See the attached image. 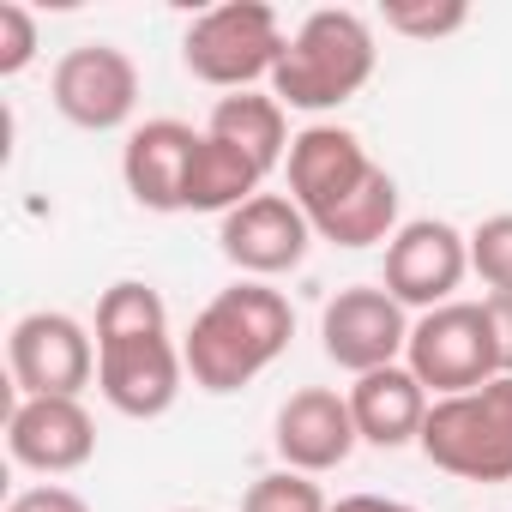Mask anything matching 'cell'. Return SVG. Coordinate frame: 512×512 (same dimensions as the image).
<instances>
[{"label":"cell","instance_id":"1","mask_svg":"<svg viewBox=\"0 0 512 512\" xmlns=\"http://www.w3.org/2000/svg\"><path fill=\"white\" fill-rule=\"evenodd\" d=\"M187 380V356L169 332V308L151 284L121 278L97 302V386L109 410L151 422L169 416Z\"/></svg>","mask_w":512,"mask_h":512},{"label":"cell","instance_id":"2","mask_svg":"<svg viewBox=\"0 0 512 512\" xmlns=\"http://www.w3.org/2000/svg\"><path fill=\"white\" fill-rule=\"evenodd\" d=\"M296 338V308L284 290L260 284V278H241L229 290H217L199 320L187 326L181 338V356H187V380L211 398L223 392H241L253 386Z\"/></svg>","mask_w":512,"mask_h":512},{"label":"cell","instance_id":"3","mask_svg":"<svg viewBox=\"0 0 512 512\" xmlns=\"http://www.w3.org/2000/svg\"><path fill=\"white\" fill-rule=\"evenodd\" d=\"M374 61H380L374 25L356 7H320L290 31L278 73H272V97L284 109H302V115L344 109L374 79Z\"/></svg>","mask_w":512,"mask_h":512},{"label":"cell","instance_id":"4","mask_svg":"<svg viewBox=\"0 0 512 512\" xmlns=\"http://www.w3.org/2000/svg\"><path fill=\"white\" fill-rule=\"evenodd\" d=\"M422 458L458 482H512V374L428 404Z\"/></svg>","mask_w":512,"mask_h":512},{"label":"cell","instance_id":"5","mask_svg":"<svg viewBox=\"0 0 512 512\" xmlns=\"http://www.w3.org/2000/svg\"><path fill=\"white\" fill-rule=\"evenodd\" d=\"M284 25L272 7L260 0H229V7H211L187 25L181 37V61L199 85H217V91H253V85H272L278 73V55H284Z\"/></svg>","mask_w":512,"mask_h":512},{"label":"cell","instance_id":"6","mask_svg":"<svg viewBox=\"0 0 512 512\" xmlns=\"http://www.w3.org/2000/svg\"><path fill=\"white\" fill-rule=\"evenodd\" d=\"M404 368L434 392H476L488 380H500V350H494V326H488V302H446L410 320V350Z\"/></svg>","mask_w":512,"mask_h":512},{"label":"cell","instance_id":"7","mask_svg":"<svg viewBox=\"0 0 512 512\" xmlns=\"http://www.w3.org/2000/svg\"><path fill=\"white\" fill-rule=\"evenodd\" d=\"M7 368L19 398H79L97 380V344L73 314L37 308L7 338Z\"/></svg>","mask_w":512,"mask_h":512},{"label":"cell","instance_id":"8","mask_svg":"<svg viewBox=\"0 0 512 512\" xmlns=\"http://www.w3.org/2000/svg\"><path fill=\"white\" fill-rule=\"evenodd\" d=\"M49 97L55 109L85 127V133H115L133 121L139 109V67L127 49L115 43H79L55 61V79H49Z\"/></svg>","mask_w":512,"mask_h":512},{"label":"cell","instance_id":"9","mask_svg":"<svg viewBox=\"0 0 512 512\" xmlns=\"http://www.w3.org/2000/svg\"><path fill=\"white\" fill-rule=\"evenodd\" d=\"M320 344L326 356L344 368V374H374V368H392L404 362L410 350V320H404V302L386 296V284H350L326 302L320 314Z\"/></svg>","mask_w":512,"mask_h":512},{"label":"cell","instance_id":"10","mask_svg":"<svg viewBox=\"0 0 512 512\" xmlns=\"http://www.w3.org/2000/svg\"><path fill=\"white\" fill-rule=\"evenodd\" d=\"M308 241H314V223L308 211L290 199V193H253L247 205H235L223 223H217V247L223 260L241 272V278H284L308 260Z\"/></svg>","mask_w":512,"mask_h":512},{"label":"cell","instance_id":"11","mask_svg":"<svg viewBox=\"0 0 512 512\" xmlns=\"http://www.w3.org/2000/svg\"><path fill=\"white\" fill-rule=\"evenodd\" d=\"M470 272V235H458L446 217H410L386 241V296L404 308H446Z\"/></svg>","mask_w":512,"mask_h":512},{"label":"cell","instance_id":"12","mask_svg":"<svg viewBox=\"0 0 512 512\" xmlns=\"http://www.w3.org/2000/svg\"><path fill=\"white\" fill-rule=\"evenodd\" d=\"M290 199L308 211V223L320 229L350 193H362L368 181H374V157H368V145L350 133V127H332V121H314V127H302L296 133V145H290Z\"/></svg>","mask_w":512,"mask_h":512},{"label":"cell","instance_id":"13","mask_svg":"<svg viewBox=\"0 0 512 512\" xmlns=\"http://www.w3.org/2000/svg\"><path fill=\"white\" fill-rule=\"evenodd\" d=\"M272 446L284 458V470H302V476H326L338 470L362 434H356V416H350V392H332V386H302L278 404V422H272Z\"/></svg>","mask_w":512,"mask_h":512},{"label":"cell","instance_id":"14","mask_svg":"<svg viewBox=\"0 0 512 512\" xmlns=\"http://www.w3.org/2000/svg\"><path fill=\"white\" fill-rule=\"evenodd\" d=\"M7 452L25 470L73 476L97 452V422L79 398H19L7 416Z\"/></svg>","mask_w":512,"mask_h":512},{"label":"cell","instance_id":"15","mask_svg":"<svg viewBox=\"0 0 512 512\" xmlns=\"http://www.w3.org/2000/svg\"><path fill=\"white\" fill-rule=\"evenodd\" d=\"M193 151H199V133L187 121H145L127 133L121 145V181L133 193V205L169 217V211H187V169H193Z\"/></svg>","mask_w":512,"mask_h":512},{"label":"cell","instance_id":"16","mask_svg":"<svg viewBox=\"0 0 512 512\" xmlns=\"http://www.w3.org/2000/svg\"><path fill=\"white\" fill-rule=\"evenodd\" d=\"M428 386L392 362V368H374L350 386V416H356V434L362 446H380V452H398L410 440H422V422H428Z\"/></svg>","mask_w":512,"mask_h":512},{"label":"cell","instance_id":"17","mask_svg":"<svg viewBox=\"0 0 512 512\" xmlns=\"http://www.w3.org/2000/svg\"><path fill=\"white\" fill-rule=\"evenodd\" d=\"M205 133L223 139V145H235L241 157H253L266 175L284 169V163H290V145H296V139H290V115H284V103H278L272 91H235V97H217Z\"/></svg>","mask_w":512,"mask_h":512},{"label":"cell","instance_id":"18","mask_svg":"<svg viewBox=\"0 0 512 512\" xmlns=\"http://www.w3.org/2000/svg\"><path fill=\"white\" fill-rule=\"evenodd\" d=\"M266 169L241 157L235 145L199 133V151H193V169H187V211H211V217H229L235 205H247L260 193Z\"/></svg>","mask_w":512,"mask_h":512},{"label":"cell","instance_id":"19","mask_svg":"<svg viewBox=\"0 0 512 512\" xmlns=\"http://www.w3.org/2000/svg\"><path fill=\"white\" fill-rule=\"evenodd\" d=\"M470 272L488 284V296H512V211H494L470 229Z\"/></svg>","mask_w":512,"mask_h":512},{"label":"cell","instance_id":"20","mask_svg":"<svg viewBox=\"0 0 512 512\" xmlns=\"http://www.w3.org/2000/svg\"><path fill=\"white\" fill-rule=\"evenodd\" d=\"M464 25H470V7H464V0H398V7H386V31L416 37V43L458 37Z\"/></svg>","mask_w":512,"mask_h":512},{"label":"cell","instance_id":"21","mask_svg":"<svg viewBox=\"0 0 512 512\" xmlns=\"http://www.w3.org/2000/svg\"><path fill=\"white\" fill-rule=\"evenodd\" d=\"M241 512H332V500H326L320 482L302 476V470H266L260 482L247 488Z\"/></svg>","mask_w":512,"mask_h":512},{"label":"cell","instance_id":"22","mask_svg":"<svg viewBox=\"0 0 512 512\" xmlns=\"http://www.w3.org/2000/svg\"><path fill=\"white\" fill-rule=\"evenodd\" d=\"M37 61V19L19 0H0V79H19Z\"/></svg>","mask_w":512,"mask_h":512},{"label":"cell","instance_id":"23","mask_svg":"<svg viewBox=\"0 0 512 512\" xmlns=\"http://www.w3.org/2000/svg\"><path fill=\"white\" fill-rule=\"evenodd\" d=\"M7 512H91L73 488H61V482H43V488H25V494H13L7 500Z\"/></svg>","mask_w":512,"mask_h":512},{"label":"cell","instance_id":"24","mask_svg":"<svg viewBox=\"0 0 512 512\" xmlns=\"http://www.w3.org/2000/svg\"><path fill=\"white\" fill-rule=\"evenodd\" d=\"M488 326H494L500 374H512V296H488Z\"/></svg>","mask_w":512,"mask_h":512},{"label":"cell","instance_id":"25","mask_svg":"<svg viewBox=\"0 0 512 512\" xmlns=\"http://www.w3.org/2000/svg\"><path fill=\"white\" fill-rule=\"evenodd\" d=\"M332 512H422V506H410V500H392V494H344Z\"/></svg>","mask_w":512,"mask_h":512},{"label":"cell","instance_id":"26","mask_svg":"<svg viewBox=\"0 0 512 512\" xmlns=\"http://www.w3.org/2000/svg\"><path fill=\"white\" fill-rule=\"evenodd\" d=\"M175 512H205V506H175Z\"/></svg>","mask_w":512,"mask_h":512}]
</instances>
